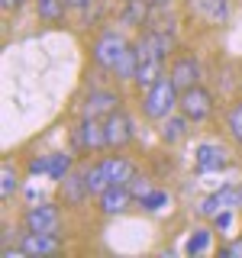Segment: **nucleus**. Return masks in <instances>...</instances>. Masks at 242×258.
<instances>
[{
	"mask_svg": "<svg viewBox=\"0 0 242 258\" xmlns=\"http://www.w3.org/2000/svg\"><path fill=\"white\" fill-rule=\"evenodd\" d=\"M177 100H181V91H177V84L165 75L142 94V113L149 119H155V123H161V119H168L177 110Z\"/></svg>",
	"mask_w": 242,
	"mask_h": 258,
	"instance_id": "nucleus-1",
	"label": "nucleus"
},
{
	"mask_svg": "<svg viewBox=\"0 0 242 258\" xmlns=\"http://www.w3.org/2000/svg\"><path fill=\"white\" fill-rule=\"evenodd\" d=\"M126 48H129V42L119 36L116 29H103L100 36L94 39V45H91V58H94L97 68L116 71V64H119V58L126 55Z\"/></svg>",
	"mask_w": 242,
	"mask_h": 258,
	"instance_id": "nucleus-2",
	"label": "nucleus"
},
{
	"mask_svg": "<svg viewBox=\"0 0 242 258\" xmlns=\"http://www.w3.org/2000/svg\"><path fill=\"white\" fill-rule=\"evenodd\" d=\"M213 94L207 91L204 84H194V87H184L181 91V100H177V110L191 119V123H204V119L213 116Z\"/></svg>",
	"mask_w": 242,
	"mask_h": 258,
	"instance_id": "nucleus-3",
	"label": "nucleus"
},
{
	"mask_svg": "<svg viewBox=\"0 0 242 258\" xmlns=\"http://www.w3.org/2000/svg\"><path fill=\"white\" fill-rule=\"evenodd\" d=\"M71 142L78 152H100L107 149V129L97 116H81V123L71 129Z\"/></svg>",
	"mask_w": 242,
	"mask_h": 258,
	"instance_id": "nucleus-4",
	"label": "nucleus"
},
{
	"mask_svg": "<svg viewBox=\"0 0 242 258\" xmlns=\"http://www.w3.org/2000/svg\"><path fill=\"white\" fill-rule=\"evenodd\" d=\"M171 48H174V39H171V32H165V29H145L139 39H136V52H139V58H158V61H165L168 55H171Z\"/></svg>",
	"mask_w": 242,
	"mask_h": 258,
	"instance_id": "nucleus-5",
	"label": "nucleus"
},
{
	"mask_svg": "<svg viewBox=\"0 0 242 258\" xmlns=\"http://www.w3.org/2000/svg\"><path fill=\"white\" fill-rule=\"evenodd\" d=\"M103 129H107V149H126L136 139V126L123 110H113L110 116H103Z\"/></svg>",
	"mask_w": 242,
	"mask_h": 258,
	"instance_id": "nucleus-6",
	"label": "nucleus"
},
{
	"mask_svg": "<svg viewBox=\"0 0 242 258\" xmlns=\"http://www.w3.org/2000/svg\"><path fill=\"white\" fill-rule=\"evenodd\" d=\"M23 226H26V232H58V226H62V210L55 207V204L29 207L26 216H23Z\"/></svg>",
	"mask_w": 242,
	"mask_h": 258,
	"instance_id": "nucleus-7",
	"label": "nucleus"
},
{
	"mask_svg": "<svg viewBox=\"0 0 242 258\" xmlns=\"http://www.w3.org/2000/svg\"><path fill=\"white\" fill-rule=\"evenodd\" d=\"M226 149L220 142H200L197 149H194V168H197L200 174H213V171H223L226 168Z\"/></svg>",
	"mask_w": 242,
	"mask_h": 258,
	"instance_id": "nucleus-8",
	"label": "nucleus"
},
{
	"mask_svg": "<svg viewBox=\"0 0 242 258\" xmlns=\"http://www.w3.org/2000/svg\"><path fill=\"white\" fill-rule=\"evenodd\" d=\"M242 204V190L239 187H220V190H213L210 197L200 200V207H197V213L200 216H216V213H223V210H236Z\"/></svg>",
	"mask_w": 242,
	"mask_h": 258,
	"instance_id": "nucleus-9",
	"label": "nucleus"
},
{
	"mask_svg": "<svg viewBox=\"0 0 242 258\" xmlns=\"http://www.w3.org/2000/svg\"><path fill=\"white\" fill-rule=\"evenodd\" d=\"M200 61L194 58V55H174L171 58V68H168V78L177 84V91H184V87H194L200 84Z\"/></svg>",
	"mask_w": 242,
	"mask_h": 258,
	"instance_id": "nucleus-10",
	"label": "nucleus"
},
{
	"mask_svg": "<svg viewBox=\"0 0 242 258\" xmlns=\"http://www.w3.org/2000/svg\"><path fill=\"white\" fill-rule=\"evenodd\" d=\"M20 248L23 255H58L65 242L58 239V232H23Z\"/></svg>",
	"mask_w": 242,
	"mask_h": 258,
	"instance_id": "nucleus-11",
	"label": "nucleus"
},
{
	"mask_svg": "<svg viewBox=\"0 0 242 258\" xmlns=\"http://www.w3.org/2000/svg\"><path fill=\"white\" fill-rule=\"evenodd\" d=\"M133 194H129L126 184H110L107 190L97 197V204H100V213L103 216H116V213H126L129 204H133Z\"/></svg>",
	"mask_w": 242,
	"mask_h": 258,
	"instance_id": "nucleus-12",
	"label": "nucleus"
},
{
	"mask_svg": "<svg viewBox=\"0 0 242 258\" xmlns=\"http://www.w3.org/2000/svg\"><path fill=\"white\" fill-rule=\"evenodd\" d=\"M113 110H119V94L116 91H91L81 107V116H110Z\"/></svg>",
	"mask_w": 242,
	"mask_h": 258,
	"instance_id": "nucleus-13",
	"label": "nucleus"
},
{
	"mask_svg": "<svg viewBox=\"0 0 242 258\" xmlns=\"http://www.w3.org/2000/svg\"><path fill=\"white\" fill-rule=\"evenodd\" d=\"M100 168H103V174H107L110 184H129V181H133V174H136V165L129 158H123V155L100 158Z\"/></svg>",
	"mask_w": 242,
	"mask_h": 258,
	"instance_id": "nucleus-14",
	"label": "nucleus"
},
{
	"mask_svg": "<svg viewBox=\"0 0 242 258\" xmlns=\"http://www.w3.org/2000/svg\"><path fill=\"white\" fill-rule=\"evenodd\" d=\"M191 126H194V123L184 116L181 110H177V113H171L168 119H161V139H165L168 145H174V142H181L184 136L191 133Z\"/></svg>",
	"mask_w": 242,
	"mask_h": 258,
	"instance_id": "nucleus-15",
	"label": "nucleus"
},
{
	"mask_svg": "<svg viewBox=\"0 0 242 258\" xmlns=\"http://www.w3.org/2000/svg\"><path fill=\"white\" fill-rule=\"evenodd\" d=\"M165 78V61L158 58H139V71H136V84L142 87V91H149L155 81Z\"/></svg>",
	"mask_w": 242,
	"mask_h": 258,
	"instance_id": "nucleus-16",
	"label": "nucleus"
},
{
	"mask_svg": "<svg viewBox=\"0 0 242 258\" xmlns=\"http://www.w3.org/2000/svg\"><path fill=\"white\" fill-rule=\"evenodd\" d=\"M62 194H65V200H68L71 207H78V204H84L91 194H87V184H84V171L81 174H68L62 181Z\"/></svg>",
	"mask_w": 242,
	"mask_h": 258,
	"instance_id": "nucleus-17",
	"label": "nucleus"
},
{
	"mask_svg": "<svg viewBox=\"0 0 242 258\" xmlns=\"http://www.w3.org/2000/svg\"><path fill=\"white\" fill-rule=\"evenodd\" d=\"M136 71H139V52H136V45H129L113 75H116V81H136Z\"/></svg>",
	"mask_w": 242,
	"mask_h": 258,
	"instance_id": "nucleus-18",
	"label": "nucleus"
},
{
	"mask_svg": "<svg viewBox=\"0 0 242 258\" xmlns=\"http://www.w3.org/2000/svg\"><path fill=\"white\" fill-rule=\"evenodd\" d=\"M84 184H87V194H91V197H100V194L110 187V181H107V174H103L100 161H97V165H91V168L84 171Z\"/></svg>",
	"mask_w": 242,
	"mask_h": 258,
	"instance_id": "nucleus-19",
	"label": "nucleus"
},
{
	"mask_svg": "<svg viewBox=\"0 0 242 258\" xmlns=\"http://www.w3.org/2000/svg\"><path fill=\"white\" fill-rule=\"evenodd\" d=\"M16 190H20V171L10 161H4V168H0V194H4V200H10Z\"/></svg>",
	"mask_w": 242,
	"mask_h": 258,
	"instance_id": "nucleus-20",
	"label": "nucleus"
},
{
	"mask_svg": "<svg viewBox=\"0 0 242 258\" xmlns=\"http://www.w3.org/2000/svg\"><path fill=\"white\" fill-rule=\"evenodd\" d=\"M68 174H71V155H65V152L48 155V177L52 181H65Z\"/></svg>",
	"mask_w": 242,
	"mask_h": 258,
	"instance_id": "nucleus-21",
	"label": "nucleus"
},
{
	"mask_svg": "<svg viewBox=\"0 0 242 258\" xmlns=\"http://www.w3.org/2000/svg\"><path fill=\"white\" fill-rule=\"evenodd\" d=\"M36 7H39V16L48 23H58L62 16H65V0H36Z\"/></svg>",
	"mask_w": 242,
	"mask_h": 258,
	"instance_id": "nucleus-22",
	"label": "nucleus"
},
{
	"mask_svg": "<svg viewBox=\"0 0 242 258\" xmlns=\"http://www.w3.org/2000/svg\"><path fill=\"white\" fill-rule=\"evenodd\" d=\"M226 129H229V136L242 145V100H236L226 113Z\"/></svg>",
	"mask_w": 242,
	"mask_h": 258,
	"instance_id": "nucleus-23",
	"label": "nucleus"
},
{
	"mask_svg": "<svg viewBox=\"0 0 242 258\" xmlns=\"http://www.w3.org/2000/svg\"><path fill=\"white\" fill-rule=\"evenodd\" d=\"M126 187H129V194H133V197L139 200V204H142L145 197H149L152 190H155V187H152V181H149V177H142V174H133V181H129Z\"/></svg>",
	"mask_w": 242,
	"mask_h": 258,
	"instance_id": "nucleus-24",
	"label": "nucleus"
},
{
	"mask_svg": "<svg viewBox=\"0 0 242 258\" xmlns=\"http://www.w3.org/2000/svg\"><path fill=\"white\" fill-rule=\"evenodd\" d=\"M207 245H210V232L197 229L188 242H184V252H188V255H200V252H207Z\"/></svg>",
	"mask_w": 242,
	"mask_h": 258,
	"instance_id": "nucleus-25",
	"label": "nucleus"
},
{
	"mask_svg": "<svg viewBox=\"0 0 242 258\" xmlns=\"http://www.w3.org/2000/svg\"><path fill=\"white\" fill-rule=\"evenodd\" d=\"M204 10L213 23H220V20H226V13H229V4H226V0H204Z\"/></svg>",
	"mask_w": 242,
	"mask_h": 258,
	"instance_id": "nucleus-26",
	"label": "nucleus"
},
{
	"mask_svg": "<svg viewBox=\"0 0 242 258\" xmlns=\"http://www.w3.org/2000/svg\"><path fill=\"white\" fill-rule=\"evenodd\" d=\"M142 207H145V210H152V213H155V210H161V207H168V194L155 187V190L149 194V197L142 200Z\"/></svg>",
	"mask_w": 242,
	"mask_h": 258,
	"instance_id": "nucleus-27",
	"label": "nucleus"
},
{
	"mask_svg": "<svg viewBox=\"0 0 242 258\" xmlns=\"http://www.w3.org/2000/svg\"><path fill=\"white\" fill-rule=\"evenodd\" d=\"M220 258H242V239H232L229 245H223Z\"/></svg>",
	"mask_w": 242,
	"mask_h": 258,
	"instance_id": "nucleus-28",
	"label": "nucleus"
},
{
	"mask_svg": "<svg viewBox=\"0 0 242 258\" xmlns=\"http://www.w3.org/2000/svg\"><path fill=\"white\" fill-rule=\"evenodd\" d=\"M29 174H48V155L45 158H29Z\"/></svg>",
	"mask_w": 242,
	"mask_h": 258,
	"instance_id": "nucleus-29",
	"label": "nucleus"
},
{
	"mask_svg": "<svg viewBox=\"0 0 242 258\" xmlns=\"http://www.w3.org/2000/svg\"><path fill=\"white\" fill-rule=\"evenodd\" d=\"M213 226H216V229H229V226H232V210L216 213V216H213Z\"/></svg>",
	"mask_w": 242,
	"mask_h": 258,
	"instance_id": "nucleus-30",
	"label": "nucleus"
},
{
	"mask_svg": "<svg viewBox=\"0 0 242 258\" xmlns=\"http://www.w3.org/2000/svg\"><path fill=\"white\" fill-rule=\"evenodd\" d=\"M23 4H26V0H0V7H4V10H20Z\"/></svg>",
	"mask_w": 242,
	"mask_h": 258,
	"instance_id": "nucleus-31",
	"label": "nucleus"
},
{
	"mask_svg": "<svg viewBox=\"0 0 242 258\" xmlns=\"http://www.w3.org/2000/svg\"><path fill=\"white\" fill-rule=\"evenodd\" d=\"M65 4H68V7H75V10H84V7H91L94 0H65Z\"/></svg>",
	"mask_w": 242,
	"mask_h": 258,
	"instance_id": "nucleus-32",
	"label": "nucleus"
},
{
	"mask_svg": "<svg viewBox=\"0 0 242 258\" xmlns=\"http://www.w3.org/2000/svg\"><path fill=\"white\" fill-rule=\"evenodd\" d=\"M149 4H152V7H168L171 0H149Z\"/></svg>",
	"mask_w": 242,
	"mask_h": 258,
	"instance_id": "nucleus-33",
	"label": "nucleus"
}]
</instances>
